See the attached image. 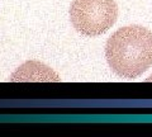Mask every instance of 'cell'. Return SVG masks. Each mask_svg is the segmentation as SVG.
Returning a JSON list of instances; mask_svg holds the SVG:
<instances>
[{"mask_svg": "<svg viewBox=\"0 0 152 137\" xmlns=\"http://www.w3.org/2000/svg\"><path fill=\"white\" fill-rule=\"evenodd\" d=\"M105 59L118 76H141L152 66V32L141 26L119 28L107 41Z\"/></svg>", "mask_w": 152, "mask_h": 137, "instance_id": "6da1fadb", "label": "cell"}, {"mask_svg": "<svg viewBox=\"0 0 152 137\" xmlns=\"http://www.w3.org/2000/svg\"><path fill=\"white\" fill-rule=\"evenodd\" d=\"M118 7L114 0H74L70 19L76 31L86 37L104 34L114 26Z\"/></svg>", "mask_w": 152, "mask_h": 137, "instance_id": "7a4b0ae2", "label": "cell"}, {"mask_svg": "<svg viewBox=\"0 0 152 137\" xmlns=\"http://www.w3.org/2000/svg\"><path fill=\"white\" fill-rule=\"evenodd\" d=\"M10 81H60V76L45 64L36 60L27 61L19 66L10 76Z\"/></svg>", "mask_w": 152, "mask_h": 137, "instance_id": "3957f363", "label": "cell"}, {"mask_svg": "<svg viewBox=\"0 0 152 137\" xmlns=\"http://www.w3.org/2000/svg\"><path fill=\"white\" fill-rule=\"evenodd\" d=\"M147 81H152V75H151V76H150L148 79H147Z\"/></svg>", "mask_w": 152, "mask_h": 137, "instance_id": "277c9868", "label": "cell"}]
</instances>
